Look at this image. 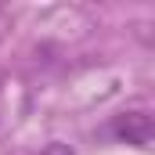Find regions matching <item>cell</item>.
<instances>
[{"mask_svg":"<svg viewBox=\"0 0 155 155\" xmlns=\"http://www.w3.org/2000/svg\"><path fill=\"white\" fill-rule=\"evenodd\" d=\"M108 134L123 141V144H134V148H148L152 144V134H155V123L148 108H130V112H119L108 123Z\"/></svg>","mask_w":155,"mask_h":155,"instance_id":"obj_1","label":"cell"},{"mask_svg":"<svg viewBox=\"0 0 155 155\" xmlns=\"http://www.w3.org/2000/svg\"><path fill=\"white\" fill-rule=\"evenodd\" d=\"M36 155H76V152H72V144H65V141H51V144H43Z\"/></svg>","mask_w":155,"mask_h":155,"instance_id":"obj_2","label":"cell"},{"mask_svg":"<svg viewBox=\"0 0 155 155\" xmlns=\"http://www.w3.org/2000/svg\"><path fill=\"white\" fill-rule=\"evenodd\" d=\"M0 25H4V15H0Z\"/></svg>","mask_w":155,"mask_h":155,"instance_id":"obj_3","label":"cell"}]
</instances>
